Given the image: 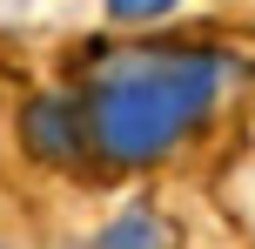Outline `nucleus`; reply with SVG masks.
<instances>
[{
	"label": "nucleus",
	"instance_id": "obj_4",
	"mask_svg": "<svg viewBox=\"0 0 255 249\" xmlns=\"http://www.w3.org/2000/svg\"><path fill=\"white\" fill-rule=\"evenodd\" d=\"M175 0H108V13L115 20H154V13H168Z\"/></svg>",
	"mask_w": 255,
	"mask_h": 249
},
{
	"label": "nucleus",
	"instance_id": "obj_2",
	"mask_svg": "<svg viewBox=\"0 0 255 249\" xmlns=\"http://www.w3.org/2000/svg\"><path fill=\"white\" fill-rule=\"evenodd\" d=\"M27 148L47 162H67L81 148V108L67 101V94H40L34 108H27Z\"/></svg>",
	"mask_w": 255,
	"mask_h": 249
},
{
	"label": "nucleus",
	"instance_id": "obj_1",
	"mask_svg": "<svg viewBox=\"0 0 255 249\" xmlns=\"http://www.w3.org/2000/svg\"><path fill=\"white\" fill-rule=\"evenodd\" d=\"M215 88H222L215 54H121L94 74L88 128L101 142V155L148 162L208 115Z\"/></svg>",
	"mask_w": 255,
	"mask_h": 249
},
{
	"label": "nucleus",
	"instance_id": "obj_3",
	"mask_svg": "<svg viewBox=\"0 0 255 249\" xmlns=\"http://www.w3.org/2000/svg\"><path fill=\"white\" fill-rule=\"evenodd\" d=\"M101 249H161V229H154V216H121L101 236Z\"/></svg>",
	"mask_w": 255,
	"mask_h": 249
}]
</instances>
